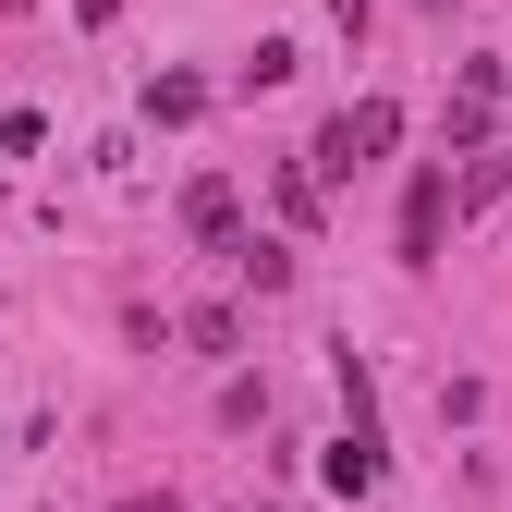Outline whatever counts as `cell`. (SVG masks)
I'll return each instance as SVG.
<instances>
[{
  "label": "cell",
  "mask_w": 512,
  "mask_h": 512,
  "mask_svg": "<svg viewBox=\"0 0 512 512\" xmlns=\"http://www.w3.org/2000/svg\"><path fill=\"white\" fill-rule=\"evenodd\" d=\"M391 147H403V110L391 98H354L342 122H317V183H354V171H378Z\"/></svg>",
  "instance_id": "obj_1"
},
{
  "label": "cell",
  "mask_w": 512,
  "mask_h": 512,
  "mask_svg": "<svg viewBox=\"0 0 512 512\" xmlns=\"http://www.w3.org/2000/svg\"><path fill=\"white\" fill-rule=\"evenodd\" d=\"M232 269H244L256 293H293V244H269V232H232Z\"/></svg>",
  "instance_id": "obj_4"
},
{
  "label": "cell",
  "mask_w": 512,
  "mask_h": 512,
  "mask_svg": "<svg viewBox=\"0 0 512 512\" xmlns=\"http://www.w3.org/2000/svg\"><path fill=\"white\" fill-rule=\"evenodd\" d=\"M232 86H244V98H256V86H293V37H256V61H244Z\"/></svg>",
  "instance_id": "obj_6"
},
{
  "label": "cell",
  "mask_w": 512,
  "mask_h": 512,
  "mask_svg": "<svg viewBox=\"0 0 512 512\" xmlns=\"http://www.w3.org/2000/svg\"><path fill=\"white\" fill-rule=\"evenodd\" d=\"M427 13H452V0H427Z\"/></svg>",
  "instance_id": "obj_8"
},
{
  "label": "cell",
  "mask_w": 512,
  "mask_h": 512,
  "mask_svg": "<svg viewBox=\"0 0 512 512\" xmlns=\"http://www.w3.org/2000/svg\"><path fill=\"white\" fill-rule=\"evenodd\" d=\"M330 488H342V500H366V488H378V415H354V427L330 439Z\"/></svg>",
  "instance_id": "obj_3"
},
{
  "label": "cell",
  "mask_w": 512,
  "mask_h": 512,
  "mask_svg": "<svg viewBox=\"0 0 512 512\" xmlns=\"http://www.w3.org/2000/svg\"><path fill=\"white\" fill-rule=\"evenodd\" d=\"M183 220H196V232H208V244H232V183H220V171H208V183H196V196H183Z\"/></svg>",
  "instance_id": "obj_5"
},
{
  "label": "cell",
  "mask_w": 512,
  "mask_h": 512,
  "mask_svg": "<svg viewBox=\"0 0 512 512\" xmlns=\"http://www.w3.org/2000/svg\"><path fill=\"white\" fill-rule=\"evenodd\" d=\"M147 110H159V122H196V110H208V86H196V74H159V86H147Z\"/></svg>",
  "instance_id": "obj_7"
},
{
  "label": "cell",
  "mask_w": 512,
  "mask_h": 512,
  "mask_svg": "<svg viewBox=\"0 0 512 512\" xmlns=\"http://www.w3.org/2000/svg\"><path fill=\"white\" fill-rule=\"evenodd\" d=\"M439 232H452V171L403 183V269H439Z\"/></svg>",
  "instance_id": "obj_2"
}]
</instances>
